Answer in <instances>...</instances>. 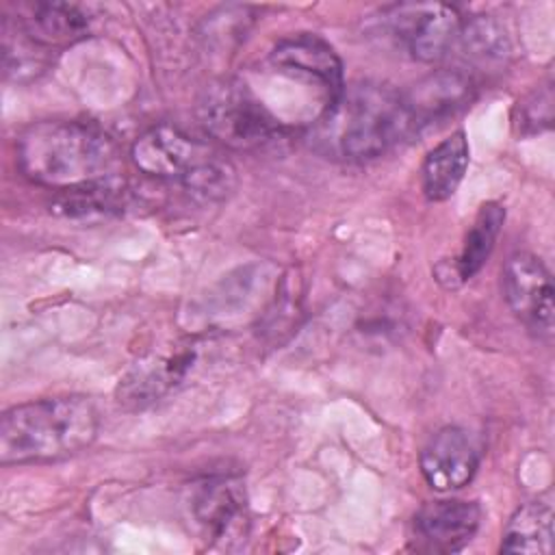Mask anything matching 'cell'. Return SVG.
<instances>
[{
	"label": "cell",
	"mask_w": 555,
	"mask_h": 555,
	"mask_svg": "<svg viewBox=\"0 0 555 555\" xmlns=\"http://www.w3.org/2000/svg\"><path fill=\"white\" fill-rule=\"evenodd\" d=\"M457 43L464 48L466 56L481 65L503 63L509 54V41L505 30L492 17H473L462 24Z\"/></svg>",
	"instance_id": "obj_20"
},
{
	"label": "cell",
	"mask_w": 555,
	"mask_h": 555,
	"mask_svg": "<svg viewBox=\"0 0 555 555\" xmlns=\"http://www.w3.org/2000/svg\"><path fill=\"white\" fill-rule=\"evenodd\" d=\"M468 160V141L462 130L434 145L421 165V184L425 197L429 202L449 199L464 180Z\"/></svg>",
	"instance_id": "obj_16"
},
{
	"label": "cell",
	"mask_w": 555,
	"mask_h": 555,
	"mask_svg": "<svg viewBox=\"0 0 555 555\" xmlns=\"http://www.w3.org/2000/svg\"><path fill=\"white\" fill-rule=\"evenodd\" d=\"M503 221H505V208L501 204L486 202L479 208V212L475 215V219L464 236L457 258L453 260V264H449L447 275H453L451 286H457V284L470 280L483 267V262L488 260V256L494 249V243L503 228ZM447 275H442V278H447ZM442 278H438V280H442Z\"/></svg>",
	"instance_id": "obj_17"
},
{
	"label": "cell",
	"mask_w": 555,
	"mask_h": 555,
	"mask_svg": "<svg viewBox=\"0 0 555 555\" xmlns=\"http://www.w3.org/2000/svg\"><path fill=\"white\" fill-rule=\"evenodd\" d=\"M418 464L425 481L434 490L449 492L464 488L475 477L479 451L464 429L442 427L423 447Z\"/></svg>",
	"instance_id": "obj_12"
},
{
	"label": "cell",
	"mask_w": 555,
	"mask_h": 555,
	"mask_svg": "<svg viewBox=\"0 0 555 555\" xmlns=\"http://www.w3.org/2000/svg\"><path fill=\"white\" fill-rule=\"evenodd\" d=\"M390 33L408 48L412 59L436 63L457 43L464 20L449 4H395L384 11Z\"/></svg>",
	"instance_id": "obj_6"
},
{
	"label": "cell",
	"mask_w": 555,
	"mask_h": 555,
	"mask_svg": "<svg viewBox=\"0 0 555 555\" xmlns=\"http://www.w3.org/2000/svg\"><path fill=\"white\" fill-rule=\"evenodd\" d=\"M15 24L37 43L56 52L63 46L85 39L91 33L93 17L80 4L33 2L20 7Z\"/></svg>",
	"instance_id": "obj_14"
},
{
	"label": "cell",
	"mask_w": 555,
	"mask_h": 555,
	"mask_svg": "<svg viewBox=\"0 0 555 555\" xmlns=\"http://www.w3.org/2000/svg\"><path fill=\"white\" fill-rule=\"evenodd\" d=\"M553 548V507L542 501L520 505L503 529V553H551Z\"/></svg>",
	"instance_id": "obj_18"
},
{
	"label": "cell",
	"mask_w": 555,
	"mask_h": 555,
	"mask_svg": "<svg viewBox=\"0 0 555 555\" xmlns=\"http://www.w3.org/2000/svg\"><path fill=\"white\" fill-rule=\"evenodd\" d=\"M481 522V509L475 501L438 499L425 503L414 516V533L423 548L434 553L462 551Z\"/></svg>",
	"instance_id": "obj_11"
},
{
	"label": "cell",
	"mask_w": 555,
	"mask_h": 555,
	"mask_svg": "<svg viewBox=\"0 0 555 555\" xmlns=\"http://www.w3.org/2000/svg\"><path fill=\"white\" fill-rule=\"evenodd\" d=\"M20 171L35 184L67 191L117 176V143L98 126L72 119L30 124L17 139Z\"/></svg>",
	"instance_id": "obj_2"
},
{
	"label": "cell",
	"mask_w": 555,
	"mask_h": 555,
	"mask_svg": "<svg viewBox=\"0 0 555 555\" xmlns=\"http://www.w3.org/2000/svg\"><path fill=\"white\" fill-rule=\"evenodd\" d=\"M215 152V147L189 137L178 126L156 124L134 139L130 158L145 176L178 180L184 184Z\"/></svg>",
	"instance_id": "obj_7"
},
{
	"label": "cell",
	"mask_w": 555,
	"mask_h": 555,
	"mask_svg": "<svg viewBox=\"0 0 555 555\" xmlns=\"http://www.w3.org/2000/svg\"><path fill=\"white\" fill-rule=\"evenodd\" d=\"M191 512L210 542H230L247 533V496L236 477L221 475L202 481L193 492Z\"/></svg>",
	"instance_id": "obj_10"
},
{
	"label": "cell",
	"mask_w": 555,
	"mask_h": 555,
	"mask_svg": "<svg viewBox=\"0 0 555 555\" xmlns=\"http://www.w3.org/2000/svg\"><path fill=\"white\" fill-rule=\"evenodd\" d=\"M475 98V82L460 69H438L401 91L410 137L466 108Z\"/></svg>",
	"instance_id": "obj_9"
},
{
	"label": "cell",
	"mask_w": 555,
	"mask_h": 555,
	"mask_svg": "<svg viewBox=\"0 0 555 555\" xmlns=\"http://www.w3.org/2000/svg\"><path fill=\"white\" fill-rule=\"evenodd\" d=\"M4 72L15 80H28L52 65L54 50L37 43L15 22L4 20Z\"/></svg>",
	"instance_id": "obj_19"
},
{
	"label": "cell",
	"mask_w": 555,
	"mask_h": 555,
	"mask_svg": "<svg viewBox=\"0 0 555 555\" xmlns=\"http://www.w3.org/2000/svg\"><path fill=\"white\" fill-rule=\"evenodd\" d=\"M98 436V410L87 397H50L9 408L0 418V462L69 457Z\"/></svg>",
	"instance_id": "obj_3"
},
{
	"label": "cell",
	"mask_w": 555,
	"mask_h": 555,
	"mask_svg": "<svg viewBox=\"0 0 555 555\" xmlns=\"http://www.w3.org/2000/svg\"><path fill=\"white\" fill-rule=\"evenodd\" d=\"M503 291L512 312L538 338H551L555 327L553 280L540 258L516 251L503 269Z\"/></svg>",
	"instance_id": "obj_8"
},
{
	"label": "cell",
	"mask_w": 555,
	"mask_h": 555,
	"mask_svg": "<svg viewBox=\"0 0 555 555\" xmlns=\"http://www.w3.org/2000/svg\"><path fill=\"white\" fill-rule=\"evenodd\" d=\"M553 95L551 87H544L542 91H533L527 100L518 104V128L522 134L527 132H538L540 128L551 126L553 119Z\"/></svg>",
	"instance_id": "obj_21"
},
{
	"label": "cell",
	"mask_w": 555,
	"mask_h": 555,
	"mask_svg": "<svg viewBox=\"0 0 555 555\" xmlns=\"http://www.w3.org/2000/svg\"><path fill=\"white\" fill-rule=\"evenodd\" d=\"M269 61L280 72L304 76L308 80L319 82L330 93V100H334L345 87L343 63L338 54L325 39L317 35L301 33L282 39L271 50Z\"/></svg>",
	"instance_id": "obj_13"
},
{
	"label": "cell",
	"mask_w": 555,
	"mask_h": 555,
	"mask_svg": "<svg viewBox=\"0 0 555 555\" xmlns=\"http://www.w3.org/2000/svg\"><path fill=\"white\" fill-rule=\"evenodd\" d=\"M197 117L206 134L232 150H264L284 134L282 124L238 80L208 85L199 98Z\"/></svg>",
	"instance_id": "obj_4"
},
{
	"label": "cell",
	"mask_w": 555,
	"mask_h": 555,
	"mask_svg": "<svg viewBox=\"0 0 555 555\" xmlns=\"http://www.w3.org/2000/svg\"><path fill=\"white\" fill-rule=\"evenodd\" d=\"M197 340H178L169 347L141 356L124 373L117 386V399L130 410H141L176 390L199 360Z\"/></svg>",
	"instance_id": "obj_5"
},
{
	"label": "cell",
	"mask_w": 555,
	"mask_h": 555,
	"mask_svg": "<svg viewBox=\"0 0 555 555\" xmlns=\"http://www.w3.org/2000/svg\"><path fill=\"white\" fill-rule=\"evenodd\" d=\"M314 147L332 158L360 163L410 139L401 91L379 82H351L327 102L312 126Z\"/></svg>",
	"instance_id": "obj_1"
},
{
	"label": "cell",
	"mask_w": 555,
	"mask_h": 555,
	"mask_svg": "<svg viewBox=\"0 0 555 555\" xmlns=\"http://www.w3.org/2000/svg\"><path fill=\"white\" fill-rule=\"evenodd\" d=\"M132 199V189L124 178L111 176L76 189L59 191L52 202V212L67 219H91L119 215Z\"/></svg>",
	"instance_id": "obj_15"
}]
</instances>
